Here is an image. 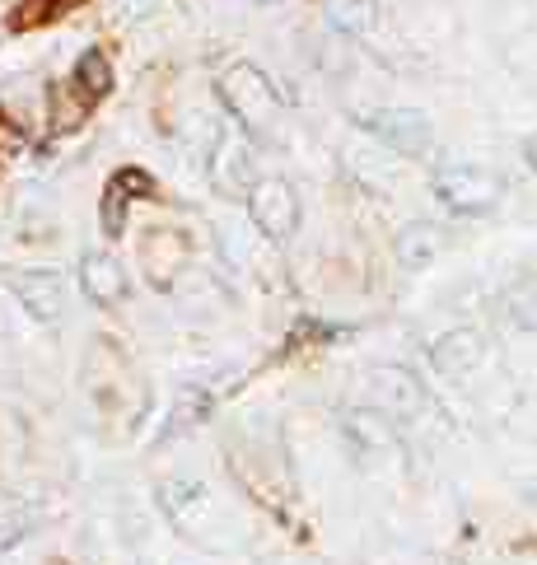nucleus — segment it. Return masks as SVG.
Wrapping results in <instances>:
<instances>
[{
	"instance_id": "1",
	"label": "nucleus",
	"mask_w": 537,
	"mask_h": 565,
	"mask_svg": "<svg viewBox=\"0 0 537 565\" xmlns=\"http://www.w3.org/2000/svg\"><path fill=\"white\" fill-rule=\"evenodd\" d=\"M220 99H225L234 122H239L248 136H272L280 127V93L258 66H248V61H234V66L220 75Z\"/></svg>"
},
{
	"instance_id": "2",
	"label": "nucleus",
	"mask_w": 537,
	"mask_h": 565,
	"mask_svg": "<svg viewBox=\"0 0 537 565\" xmlns=\"http://www.w3.org/2000/svg\"><path fill=\"white\" fill-rule=\"evenodd\" d=\"M435 197L458 215H486L500 201V178L482 164H449L435 174Z\"/></svg>"
},
{
	"instance_id": "3",
	"label": "nucleus",
	"mask_w": 537,
	"mask_h": 565,
	"mask_svg": "<svg viewBox=\"0 0 537 565\" xmlns=\"http://www.w3.org/2000/svg\"><path fill=\"white\" fill-rule=\"evenodd\" d=\"M360 131H370L374 140H384L388 150L398 154H421L425 146H430V117L416 113V108H370V113H360Z\"/></svg>"
},
{
	"instance_id": "4",
	"label": "nucleus",
	"mask_w": 537,
	"mask_h": 565,
	"mask_svg": "<svg viewBox=\"0 0 537 565\" xmlns=\"http://www.w3.org/2000/svg\"><path fill=\"white\" fill-rule=\"evenodd\" d=\"M248 211H252V225H258L272 243H286L290 234L299 229V192H295L286 178H262V183H252Z\"/></svg>"
},
{
	"instance_id": "5",
	"label": "nucleus",
	"mask_w": 537,
	"mask_h": 565,
	"mask_svg": "<svg viewBox=\"0 0 537 565\" xmlns=\"http://www.w3.org/2000/svg\"><path fill=\"white\" fill-rule=\"evenodd\" d=\"M14 294L38 323H61V313H66V286L57 272H24L14 280Z\"/></svg>"
},
{
	"instance_id": "6",
	"label": "nucleus",
	"mask_w": 537,
	"mask_h": 565,
	"mask_svg": "<svg viewBox=\"0 0 537 565\" xmlns=\"http://www.w3.org/2000/svg\"><path fill=\"white\" fill-rule=\"evenodd\" d=\"M150 187L154 183L146 168H122V174H113V183H108V192H103V234L108 239H122L126 206H132V197H146Z\"/></svg>"
},
{
	"instance_id": "7",
	"label": "nucleus",
	"mask_w": 537,
	"mask_h": 565,
	"mask_svg": "<svg viewBox=\"0 0 537 565\" xmlns=\"http://www.w3.org/2000/svg\"><path fill=\"white\" fill-rule=\"evenodd\" d=\"M80 286H85V294H89L93 304L113 309V304H122V294H126V272H122L117 258L85 253V262H80Z\"/></svg>"
},
{
	"instance_id": "8",
	"label": "nucleus",
	"mask_w": 537,
	"mask_h": 565,
	"mask_svg": "<svg viewBox=\"0 0 537 565\" xmlns=\"http://www.w3.org/2000/svg\"><path fill=\"white\" fill-rule=\"evenodd\" d=\"M482 337L477 332H467V327H458V332H449V337H439L435 341V365L439 369H449V374H463V369H472L482 360Z\"/></svg>"
},
{
	"instance_id": "9",
	"label": "nucleus",
	"mask_w": 537,
	"mask_h": 565,
	"mask_svg": "<svg viewBox=\"0 0 537 565\" xmlns=\"http://www.w3.org/2000/svg\"><path fill=\"white\" fill-rule=\"evenodd\" d=\"M75 89H80L85 103H99L108 89H113V66H108L103 52H85L80 66H75Z\"/></svg>"
},
{
	"instance_id": "10",
	"label": "nucleus",
	"mask_w": 537,
	"mask_h": 565,
	"mask_svg": "<svg viewBox=\"0 0 537 565\" xmlns=\"http://www.w3.org/2000/svg\"><path fill=\"white\" fill-rule=\"evenodd\" d=\"M439 253V229L435 225H407L398 234V258L407 266H425V262H435Z\"/></svg>"
},
{
	"instance_id": "11",
	"label": "nucleus",
	"mask_w": 537,
	"mask_h": 565,
	"mask_svg": "<svg viewBox=\"0 0 537 565\" xmlns=\"http://www.w3.org/2000/svg\"><path fill=\"white\" fill-rule=\"evenodd\" d=\"M374 384L388 388L384 402H388L398 416H412L416 406H421V388H416L412 374H402V369H374Z\"/></svg>"
},
{
	"instance_id": "12",
	"label": "nucleus",
	"mask_w": 537,
	"mask_h": 565,
	"mask_svg": "<svg viewBox=\"0 0 537 565\" xmlns=\"http://www.w3.org/2000/svg\"><path fill=\"white\" fill-rule=\"evenodd\" d=\"M327 20L337 34H370L374 0H327Z\"/></svg>"
},
{
	"instance_id": "13",
	"label": "nucleus",
	"mask_w": 537,
	"mask_h": 565,
	"mask_svg": "<svg viewBox=\"0 0 537 565\" xmlns=\"http://www.w3.org/2000/svg\"><path fill=\"white\" fill-rule=\"evenodd\" d=\"M519 323H524V327H537V294L519 304Z\"/></svg>"
},
{
	"instance_id": "14",
	"label": "nucleus",
	"mask_w": 537,
	"mask_h": 565,
	"mask_svg": "<svg viewBox=\"0 0 537 565\" xmlns=\"http://www.w3.org/2000/svg\"><path fill=\"white\" fill-rule=\"evenodd\" d=\"M528 168H533V174H537V136L528 140Z\"/></svg>"
}]
</instances>
